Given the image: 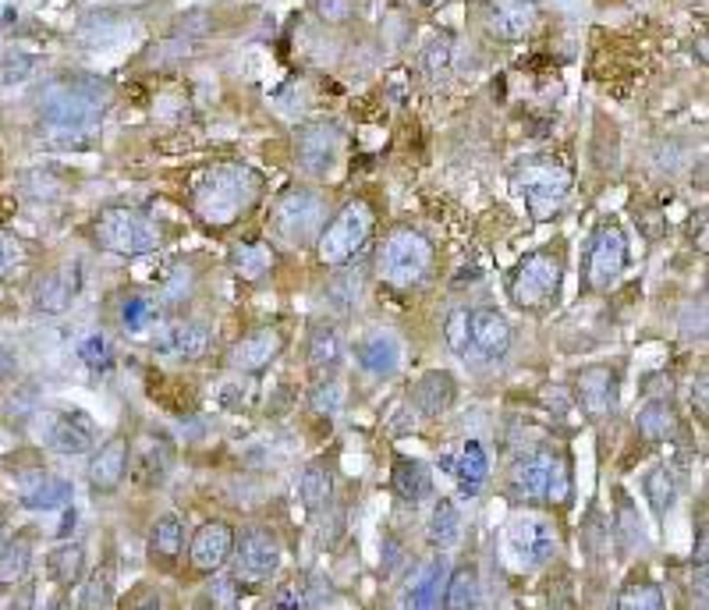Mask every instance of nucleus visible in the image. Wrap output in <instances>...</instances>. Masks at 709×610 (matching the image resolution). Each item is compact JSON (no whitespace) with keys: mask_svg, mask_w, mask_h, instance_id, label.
Segmentation results:
<instances>
[{"mask_svg":"<svg viewBox=\"0 0 709 610\" xmlns=\"http://www.w3.org/2000/svg\"><path fill=\"white\" fill-rule=\"evenodd\" d=\"M263 192V174L249 164L227 160L203 171V178L192 188V210L206 227H231L256 206Z\"/></svg>","mask_w":709,"mask_h":610,"instance_id":"1","label":"nucleus"},{"mask_svg":"<svg viewBox=\"0 0 709 610\" xmlns=\"http://www.w3.org/2000/svg\"><path fill=\"white\" fill-rule=\"evenodd\" d=\"M110 86L96 75H64L43 86L39 93V118L61 132L86 135L107 114Z\"/></svg>","mask_w":709,"mask_h":610,"instance_id":"2","label":"nucleus"},{"mask_svg":"<svg viewBox=\"0 0 709 610\" xmlns=\"http://www.w3.org/2000/svg\"><path fill=\"white\" fill-rule=\"evenodd\" d=\"M376 270L394 288H419L433 274V242L419 227H394L376 249Z\"/></svg>","mask_w":709,"mask_h":610,"instance_id":"3","label":"nucleus"},{"mask_svg":"<svg viewBox=\"0 0 709 610\" xmlns=\"http://www.w3.org/2000/svg\"><path fill=\"white\" fill-rule=\"evenodd\" d=\"M564 259L550 249H536L518 259V266L507 277V295L522 313H546L561 298Z\"/></svg>","mask_w":709,"mask_h":610,"instance_id":"4","label":"nucleus"},{"mask_svg":"<svg viewBox=\"0 0 709 610\" xmlns=\"http://www.w3.org/2000/svg\"><path fill=\"white\" fill-rule=\"evenodd\" d=\"M93 242L110 256H149L160 245V227L132 206H107L93 220Z\"/></svg>","mask_w":709,"mask_h":610,"instance_id":"5","label":"nucleus"},{"mask_svg":"<svg viewBox=\"0 0 709 610\" xmlns=\"http://www.w3.org/2000/svg\"><path fill=\"white\" fill-rule=\"evenodd\" d=\"M376 224V213L366 199H351L334 213L330 224H323L320 238H316V259L323 266H348L359 256L362 245L369 242Z\"/></svg>","mask_w":709,"mask_h":610,"instance_id":"6","label":"nucleus"},{"mask_svg":"<svg viewBox=\"0 0 709 610\" xmlns=\"http://www.w3.org/2000/svg\"><path fill=\"white\" fill-rule=\"evenodd\" d=\"M507 497L518 504H539V501H568V469L557 454L532 451L518 458L515 469L507 472Z\"/></svg>","mask_w":709,"mask_h":610,"instance_id":"7","label":"nucleus"},{"mask_svg":"<svg viewBox=\"0 0 709 610\" xmlns=\"http://www.w3.org/2000/svg\"><path fill=\"white\" fill-rule=\"evenodd\" d=\"M511 185H515V192L522 196L525 210L536 220H546L568 199L571 171L561 160H550V157L522 160V164L515 167V174H511Z\"/></svg>","mask_w":709,"mask_h":610,"instance_id":"8","label":"nucleus"},{"mask_svg":"<svg viewBox=\"0 0 709 610\" xmlns=\"http://www.w3.org/2000/svg\"><path fill=\"white\" fill-rule=\"evenodd\" d=\"M327 206L312 188H291L273 206V231L288 245H312L320 238Z\"/></svg>","mask_w":709,"mask_h":610,"instance_id":"9","label":"nucleus"},{"mask_svg":"<svg viewBox=\"0 0 709 610\" xmlns=\"http://www.w3.org/2000/svg\"><path fill=\"white\" fill-rule=\"evenodd\" d=\"M628 270V238L621 224L607 220L593 231L585 249V291H610Z\"/></svg>","mask_w":709,"mask_h":610,"instance_id":"10","label":"nucleus"},{"mask_svg":"<svg viewBox=\"0 0 709 610\" xmlns=\"http://www.w3.org/2000/svg\"><path fill=\"white\" fill-rule=\"evenodd\" d=\"M234 582H270L281 568V543L270 529H242L234 536Z\"/></svg>","mask_w":709,"mask_h":610,"instance_id":"11","label":"nucleus"},{"mask_svg":"<svg viewBox=\"0 0 709 610\" xmlns=\"http://www.w3.org/2000/svg\"><path fill=\"white\" fill-rule=\"evenodd\" d=\"M341 149H344V132L334 121H316V125H305L295 135V160L312 178H327L337 167V160H341Z\"/></svg>","mask_w":709,"mask_h":610,"instance_id":"12","label":"nucleus"},{"mask_svg":"<svg viewBox=\"0 0 709 610\" xmlns=\"http://www.w3.org/2000/svg\"><path fill=\"white\" fill-rule=\"evenodd\" d=\"M507 550L525 568H539L557 557V529L539 515H518L507 525Z\"/></svg>","mask_w":709,"mask_h":610,"instance_id":"13","label":"nucleus"},{"mask_svg":"<svg viewBox=\"0 0 709 610\" xmlns=\"http://www.w3.org/2000/svg\"><path fill=\"white\" fill-rule=\"evenodd\" d=\"M153 355L171 362H199L210 352V327L199 320H174L164 323L149 341Z\"/></svg>","mask_w":709,"mask_h":610,"instance_id":"14","label":"nucleus"},{"mask_svg":"<svg viewBox=\"0 0 709 610\" xmlns=\"http://www.w3.org/2000/svg\"><path fill=\"white\" fill-rule=\"evenodd\" d=\"M43 440L57 454H89L96 447V426L78 408L47 412L43 415Z\"/></svg>","mask_w":709,"mask_h":610,"instance_id":"15","label":"nucleus"},{"mask_svg":"<svg viewBox=\"0 0 709 610\" xmlns=\"http://www.w3.org/2000/svg\"><path fill=\"white\" fill-rule=\"evenodd\" d=\"M234 536H238V532L227 522H220V518L199 525V529L192 532V543H188V564H192V571H199V575H217V571L231 561Z\"/></svg>","mask_w":709,"mask_h":610,"instance_id":"16","label":"nucleus"},{"mask_svg":"<svg viewBox=\"0 0 709 610\" xmlns=\"http://www.w3.org/2000/svg\"><path fill=\"white\" fill-rule=\"evenodd\" d=\"M288 348V334L281 327H259L252 334H245L242 341H234V348L227 352V362L238 373H263L273 362L281 359V352Z\"/></svg>","mask_w":709,"mask_h":610,"instance_id":"17","label":"nucleus"},{"mask_svg":"<svg viewBox=\"0 0 709 610\" xmlns=\"http://www.w3.org/2000/svg\"><path fill=\"white\" fill-rule=\"evenodd\" d=\"M174 447L160 433H139L128 444V472L139 486H160L171 472Z\"/></svg>","mask_w":709,"mask_h":610,"instance_id":"18","label":"nucleus"},{"mask_svg":"<svg viewBox=\"0 0 709 610\" xmlns=\"http://www.w3.org/2000/svg\"><path fill=\"white\" fill-rule=\"evenodd\" d=\"M78 291H82V266L61 263L36 281V288H32V309L43 316H61L64 309H71Z\"/></svg>","mask_w":709,"mask_h":610,"instance_id":"19","label":"nucleus"},{"mask_svg":"<svg viewBox=\"0 0 709 610\" xmlns=\"http://www.w3.org/2000/svg\"><path fill=\"white\" fill-rule=\"evenodd\" d=\"M511 323H507L504 313L497 309H472V320H468V352H476L479 359L486 362H500L507 352H511Z\"/></svg>","mask_w":709,"mask_h":610,"instance_id":"20","label":"nucleus"},{"mask_svg":"<svg viewBox=\"0 0 709 610\" xmlns=\"http://www.w3.org/2000/svg\"><path fill=\"white\" fill-rule=\"evenodd\" d=\"M575 398L589 419H610L617 412V373L610 366H585L575 376Z\"/></svg>","mask_w":709,"mask_h":610,"instance_id":"21","label":"nucleus"},{"mask_svg":"<svg viewBox=\"0 0 709 610\" xmlns=\"http://www.w3.org/2000/svg\"><path fill=\"white\" fill-rule=\"evenodd\" d=\"M539 22V0H493L486 11V29L497 40H522Z\"/></svg>","mask_w":709,"mask_h":610,"instance_id":"22","label":"nucleus"},{"mask_svg":"<svg viewBox=\"0 0 709 610\" xmlns=\"http://www.w3.org/2000/svg\"><path fill=\"white\" fill-rule=\"evenodd\" d=\"M128 476V437H110L93 447L89 458V486L96 493H114Z\"/></svg>","mask_w":709,"mask_h":610,"instance_id":"23","label":"nucleus"},{"mask_svg":"<svg viewBox=\"0 0 709 610\" xmlns=\"http://www.w3.org/2000/svg\"><path fill=\"white\" fill-rule=\"evenodd\" d=\"M440 465H444V469L454 476L461 497H479V493L486 490V483H490V458H486V451H483L479 440L461 444L458 458H444Z\"/></svg>","mask_w":709,"mask_h":610,"instance_id":"24","label":"nucleus"},{"mask_svg":"<svg viewBox=\"0 0 709 610\" xmlns=\"http://www.w3.org/2000/svg\"><path fill=\"white\" fill-rule=\"evenodd\" d=\"M71 483L61 476H50V472H25L18 479V501L32 511H57L71 504Z\"/></svg>","mask_w":709,"mask_h":610,"instance_id":"25","label":"nucleus"},{"mask_svg":"<svg viewBox=\"0 0 709 610\" xmlns=\"http://www.w3.org/2000/svg\"><path fill=\"white\" fill-rule=\"evenodd\" d=\"M181 550H185V522L178 515H160L153 525H149V540H146V557L153 568L171 571L174 564L181 561Z\"/></svg>","mask_w":709,"mask_h":610,"instance_id":"26","label":"nucleus"},{"mask_svg":"<svg viewBox=\"0 0 709 610\" xmlns=\"http://www.w3.org/2000/svg\"><path fill=\"white\" fill-rule=\"evenodd\" d=\"M444 582H447V561L444 557H433V561H426L415 571L412 586L401 593L398 610H437L440 596H444Z\"/></svg>","mask_w":709,"mask_h":610,"instance_id":"27","label":"nucleus"},{"mask_svg":"<svg viewBox=\"0 0 709 610\" xmlns=\"http://www.w3.org/2000/svg\"><path fill=\"white\" fill-rule=\"evenodd\" d=\"M355 362L369 376H394L401 366V345L390 330H373L355 345Z\"/></svg>","mask_w":709,"mask_h":610,"instance_id":"28","label":"nucleus"},{"mask_svg":"<svg viewBox=\"0 0 709 610\" xmlns=\"http://www.w3.org/2000/svg\"><path fill=\"white\" fill-rule=\"evenodd\" d=\"M454 394H458V384L447 369H429V373L419 376V384L412 391V401L426 419H440L447 408L454 405Z\"/></svg>","mask_w":709,"mask_h":610,"instance_id":"29","label":"nucleus"},{"mask_svg":"<svg viewBox=\"0 0 709 610\" xmlns=\"http://www.w3.org/2000/svg\"><path fill=\"white\" fill-rule=\"evenodd\" d=\"M231 270H234V277L238 281H249V284H256V281H263L266 274H270L273 266H277V252H273V245L270 242H238L231 249Z\"/></svg>","mask_w":709,"mask_h":610,"instance_id":"30","label":"nucleus"},{"mask_svg":"<svg viewBox=\"0 0 709 610\" xmlns=\"http://www.w3.org/2000/svg\"><path fill=\"white\" fill-rule=\"evenodd\" d=\"M390 486H394V493H398L401 501L419 504L433 493V476H429V469L419 458L398 454V458H394V469H390Z\"/></svg>","mask_w":709,"mask_h":610,"instance_id":"31","label":"nucleus"},{"mask_svg":"<svg viewBox=\"0 0 709 610\" xmlns=\"http://www.w3.org/2000/svg\"><path fill=\"white\" fill-rule=\"evenodd\" d=\"M635 430L646 444H663V440H671L674 430H678V412H674L671 401H646L635 415Z\"/></svg>","mask_w":709,"mask_h":610,"instance_id":"32","label":"nucleus"},{"mask_svg":"<svg viewBox=\"0 0 709 610\" xmlns=\"http://www.w3.org/2000/svg\"><path fill=\"white\" fill-rule=\"evenodd\" d=\"M330 497H334V476H330L327 462H309L298 476V501L305 504V511H323L330 508Z\"/></svg>","mask_w":709,"mask_h":610,"instance_id":"33","label":"nucleus"},{"mask_svg":"<svg viewBox=\"0 0 709 610\" xmlns=\"http://www.w3.org/2000/svg\"><path fill=\"white\" fill-rule=\"evenodd\" d=\"M32 571V540L29 536H15L11 543L0 547V593L22 586Z\"/></svg>","mask_w":709,"mask_h":610,"instance_id":"34","label":"nucleus"},{"mask_svg":"<svg viewBox=\"0 0 709 610\" xmlns=\"http://www.w3.org/2000/svg\"><path fill=\"white\" fill-rule=\"evenodd\" d=\"M47 575L64 589L78 586L82 575H86V547H82V543H61L57 550H50Z\"/></svg>","mask_w":709,"mask_h":610,"instance_id":"35","label":"nucleus"},{"mask_svg":"<svg viewBox=\"0 0 709 610\" xmlns=\"http://www.w3.org/2000/svg\"><path fill=\"white\" fill-rule=\"evenodd\" d=\"M642 493H646L653 515L660 518V522H667V515H671L674 504H678V479H674V472L667 469V465H656V469H649L646 479H642Z\"/></svg>","mask_w":709,"mask_h":610,"instance_id":"36","label":"nucleus"},{"mask_svg":"<svg viewBox=\"0 0 709 610\" xmlns=\"http://www.w3.org/2000/svg\"><path fill=\"white\" fill-rule=\"evenodd\" d=\"M426 540L433 550H451L458 547L461 540V515L458 508H454L451 501H437L433 504V511H429V522H426Z\"/></svg>","mask_w":709,"mask_h":610,"instance_id":"37","label":"nucleus"},{"mask_svg":"<svg viewBox=\"0 0 709 610\" xmlns=\"http://www.w3.org/2000/svg\"><path fill=\"white\" fill-rule=\"evenodd\" d=\"M444 610H476L479 603V571L472 564H461L447 575L444 596H440Z\"/></svg>","mask_w":709,"mask_h":610,"instance_id":"38","label":"nucleus"},{"mask_svg":"<svg viewBox=\"0 0 709 610\" xmlns=\"http://www.w3.org/2000/svg\"><path fill=\"white\" fill-rule=\"evenodd\" d=\"M305 359H309L312 369H337L344 362V345H341V334L327 323L320 327H312L309 334V348H305Z\"/></svg>","mask_w":709,"mask_h":610,"instance_id":"39","label":"nucleus"},{"mask_svg":"<svg viewBox=\"0 0 709 610\" xmlns=\"http://www.w3.org/2000/svg\"><path fill=\"white\" fill-rule=\"evenodd\" d=\"M156 313H160L156 298L142 295V291H128V295H121V305H117V323H121L128 334H142V330L153 327Z\"/></svg>","mask_w":709,"mask_h":610,"instance_id":"40","label":"nucleus"},{"mask_svg":"<svg viewBox=\"0 0 709 610\" xmlns=\"http://www.w3.org/2000/svg\"><path fill=\"white\" fill-rule=\"evenodd\" d=\"M114 603V568H93L78 589V610H107Z\"/></svg>","mask_w":709,"mask_h":610,"instance_id":"41","label":"nucleus"},{"mask_svg":"<svg viewBox=\"0 0 709 610\" xmlns=\"http://www.w3.org/2000/svg\"><path fill=\"white\" fill-rule=\"evenodd\" d=\"M617 610H667V600H663V589L656 582L632 579L617 593Z\"/></svg>","mask_w":709,"mask_h":610,"instance_id":"42","label":"nucleus"},{"mask_svg":"<svg viewBox=\"0 0 709 610\" xmlns=\"http://www.w3.org/2000/svg\"><path fill=\"white\" fill-rule=\"evenodd\" d=\"M362 298V281L359 274H337L330 277V284L323 288V302L334 309V313H351Z\"/></svg>","mask_w":709,"mask_h":610,"instance_id":"43","label":"nucleus"},{"mask_svg":"<svg viewBox=\"0 0 709 610\" xmlns=\"http://www.w3.org/2000/svg\"><path fill=\"white\" fill-rule=\"evenodd\" d=\"M614 525H617V532H621L624 550L646 547V532H642L639 511H635L632 497H628L624 490H617V518H614Z\"/></svg>","mask_w":709,"mask_h":610,"instance_id":"44","label":"nucleus"},{"mask_svg":"<svg viewBox=\"0 0 709 610\" xmlns=\"http://www.w3.org/2000/svg\"><path fill=\"white\" fill-rule=\"evenodd\" d=\"M238 600H242V589L231 575H213L203 589V607L206 610H238Z\"/></svg>","mask_w":709,"mask_h":610,"instance_id":"45","label":"nucleus"},{"mask_svg":"<svg viewBox=\"0 0 709 610\" xmlns=\"http://www.w3.org/2000/svg\"><path fill=\"white\" fill-rule=\"evenodd\" d=\"M78 359L86 362L89 369H110L114 366V345H110L107 334H86L78 341Z\"/></svg>","mask_w":709,"mask_h":610,"instance_id":"46","label":"nucleus"},{"mask_svg":"<svg viewBox=\"0 0 709 610\" xmlns=\"http://www.w3.org/2000/svg\"><path fill=\"white\" fill-rule=\"evenodd\" d=\"M25 263H29V249H25L22 238L11 235V231H0V281L15 277Z\"/></svg>","mask_w":709,"mask_h":610,"instance_id":"47","label":"nucleus"},{"mask_svg":"<svg viewBox=\"0 0 709 610\" xmlns=\"http://www.w3.org/2000/svg\"><path fill=\"white\" fill-rule=\"evenodd\" d=\"M341 405H344V387L337 384V380H320V384L312 387L309 391V408L316 415H337L341 412Z\"/></svg>","mask_w":709,"mask_h":610,"instance_id":"48","label":"nucleus"},{"mask_svg":"<svg viewBox=\"0 0 709 610\" xmlns=\"http://www.w3.org/2000/svg\"><path fill=\"white\" fill-rule=\"evenodd\" d=\"M39 68V61L32 54H22V50H11L4 61H0V86H18V82L32 79Z\"/></svg>","mask_w":709,"mask_h":610,"instance_id":"49","label":"nucleus"},{"mask_svg":"<svg viewBox=\"0 0 709 610\" xmlns=\"http://www.w3.org/2000/svg\"><path fill=\"white\" fill-rule=\"evenodd\" d=\"M468 320H472V309H454L444 323V341L454 355H468Z\"/></svg>","mask_w":709,"mask_h":610,"instance_id":"50","label":"nucleus"},{"mask_svg":"<svg viewBox=\"0 0 709 610\" xmlns=\"http://www.w3.org/2000/svg\"><path fill=\"white\" fill-rule=\"evenodd\" d=\"M451 57H454L451 36H437V40H433L426 50H422V64H426V71L433 75V79H440V75H444V71L451 68Z\"/></svg>","mask_w":709,"mask_h":610,"instance_id":"51","label":"nucleus"},{"mask_svg":"<svg viewBox=\"0 0 709 610\" xmlns=\"http://www.w3.org/2000/svg\"><path fill=\"white\" fill-rule=\"evenodd\" d=\"M192 284H195V277H192V270L188 266H178V270H171V277L164 281V302H181V298H188L192 295Z\"/></svg>","mask_w":709,"mask_h":610,"instance_id":"52","label":"nucleus"},{"mask_svg":"<svg viewBox=\"0 0 709 610\" xmlns=\"http://www.w3.org/2000/svg\"><path fill=\"white\" fill-rule=\"evenodd\" d=\"M121 610H164V596L156 586H135V593H128Z\"/></svg>","mask_w":709,"mask_h":610,"instance_id":"53","label":"nucleus"},{"mask_svg":"<svg viewBox=\"0 0 709 610\" xmlns=\"http://www.w3.org/2000/svg\"><path fill=\"white\" fill-rule=\"evenodd\" d=\"M309 600H305V586L302 582H284L273 596V610H305Z\"/></svg>","mask_w":709,"mask_h":610,"instance_id":"54","label":"nucleus"},{"mask_svg":"<svg viewBox=\"0 0 709 610\" xmlns=\"http://www.w3.org/2000/svg\"><path fill=\"white\" fill-rule=\"evenodd\" d=\"M32 603H36V586H32V582H22V586H15V600H11V610H32Z\"/></svg>","mask_w":709,"mask_h":610,"instance_id":"55","label":"nucleus"},{"mask_svg":"<svg viewBox=\"0 0 709 610\" xmlns=\"http://www.w3.org/2000/svg\"><path fill=\"white\" fill-rule=\"evenodd\" d=\"M316 8H320V15L327 18V22H341V18L348 15V0H320Z\"/></svg>","mask_w":709,"mask_h":610,"instance_id":"56","label":"nucleus"},{"mask_svg":"<svg viewBox=\"0 0 709 610\" xmlns=\"http://www.w3.org/2000/svg\"><path fill=\"white\" fill-rule=\"evenodd\" d=\"M11 373H15V359H11V355L0 348V380H8Z\"/></svg>","mask_w":709,"mask_h":610,"instance_id":"57","label":"nucleus"},{"mask_svg":"<svg viewBox=\"0 0 709 610\" xmlns=\"http://www.w3.org/2000/svg\"><path fill=\"white\" fill-rule=\"evenodd\" d=\"M71 525H75V511L68 508V515H64V522H61V529H57V536H68Z\"/></svg>","mask_w":709,"mask_h":610,"instance_id":"58","label":"nucleus"},{"mask_svg":"<svg viewBox=\"0 0 709 610\" xmlns=\"http://www.w3.org/2000/svg\"><path fill=\"white\" fill-rule=\"evenodd\" d=\"M47 610H68V607H64V600H54V603H50V607Z\"/></svg>","mask_w":709,"mask_h":610,"instance_id":"59","label":"nucleus"},{"mask_svg":"<svg viewBox=\"0 0 709 610\" xmlns=\"http://www.w3.org/2000/svg\"><path fill=\"white\" fill-rule=\"evenodd\" d=\"M4 532H8V529H4V522H0V547H4Z\"/></svg>","mask_w":709,"mask_h":610,"instance_id":"60","label":"nucleus"},{"mask_svg":"<svg viewBox=\"0 0 709 610\" xmlns=\"http://www.w3.org/2000/svg\"><path fill=\"white\" fill-rule=\"evenodd\" d=\"M422 4H437V0H422Z\"/></svg>","mask_w":709,"mask_h":610,"instance_id":"61","label":"nucleus"}]
</instances>
